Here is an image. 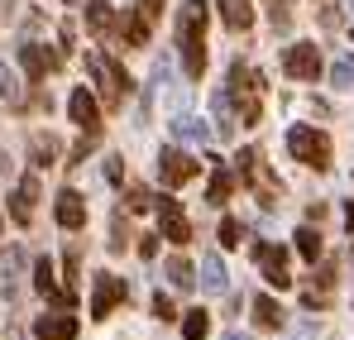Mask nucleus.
<instances>
[{"label": "nucleus", "mask_w": 354, "mask_h": 340, "mask_svg": "<svg viewBox=\"0 0 354 340\" xmlns=\"http://www.w3.org/2000/svg\"><path fill=\"white\" fill-rule=\"evenodd\" d=\"M177 48H182V67L187 77L206 72V0H187L177 15Z\"/></svg>", "instance_id": "f257e3e1"}, {"label": "nucleus", "mask_w": 354, "mask_h": 340, "mask_svg": "<svg viewBox=\"0 0 354 340\" xmlns=\"http://www.w3.org/2000/svg\"><path fill=\"white\" fill-rule=\"evenodd\" d=\"M230 101L239 106V125H259V115H263V82H259V72L249 67V62H235L230 67Z\"/></svg>", "instance_id": "f03ea898"}, {"label": "nucleus", "mask_w": 354, "mask_h": 340, "mask_svg": "<svg viewBox=\"0 0 354 340\" xmlns=\"http://www.w3.org/2000/svg\"><path fill=\"white\" fill-rule=\"evenodd\" d=\"M86 72L96 77V87H101V101L115 111V106H124V96H129V77H124V67H120L115 57L106 53H86Z\"/></svg>", "instance_id": "7ed1b4c3"}, {"label": "nucleus", "mask_w": 354, "mask_h": 340, "mask_svg": "<svg viewBox=\"0 0 354 340\" xmlns=\"http://www.w3.org/2000/svg\"><path fill=\"white\" fill-rule=\"evenodd\" d=\"M288 154L306 168H330V139L311 125H292L288 129Z\"/></svg>", "instance_id": "20e7f679"}, {"label": "nucleus", "mask_w": 354, "mask_h": 340, "mask_svg": "<svg viewBox=\"0 0 354 340\" xmlns=\"http://www.w3.org/2000/svg\"><path fill=\"white\" fill-rule=\"evenodd\" d=\"M239 177L249 182V192H254L263 206H273V202H278V192H283V187H278V177L268 172V163H263V154H259V149H239Z\"/></svg>", "instance_id": "39448f33"}, {"label": "nucleus", "mask_w": 354, "mask_h": 340, "mask_svg": "<svg viewBox=\"0 0 354 340\" xmlns=\"http://www.w3.org/2000/svg\"><path fill=\"white\" fill-rule=\"evenodd\" d=\"M158 15H163V0H139L134 15L124 19V48H144V44H149V29H153Z\"/></svg>", "instance_id": "423d86ee"}, {"label": "nucleus", "mask_w": 354, "mask_h": 340, "mask_svg": "<svg viewBox=\"0 0 354 340\" xmlns=\"http://www.w3.org/2000/svg\"><path fill=\"white\" fill-rule=\"evenodd\" d=\"M254 264L259 274L273 287H292V274H288V249L283 244H254Z\"/></svg>", "instance_id": "0eeeda50"}, {"label": "nucleus", "mask_w": 354, "mask_h": 340, "mask_svg": "<svg viewBox=\"0 0 354 340\" xmlns=\"http://www.w3.org/2000/svg\"><path fill=\"white\" fill-rule=\"evenodd\" d=\"M124 297H129V287L120 283L115 274H96V287H91V316H96V321H106Z\"/></svg>", "instance_id": "6e6552de"}, {"label": "nucleus", "mask_w": 354, "mask_h": 340, "mask_svg": "<svg viewBox=\"0 0 354 340\" xmlns=\"http://www.w3.org/2000/svg\"><path fill=\"white\" fill-rule=\"evenodd\" d=\"M201 172V163L192 159V154H182V149H163L158 154V177H163V187H182V182H192Z\"/></svg>", "instance_id": "1a4fd4ad"}, {"label": "nucleus", "mask_w": 354, "mask_h": 340, "mask_svg": "<svg viewBox=\"0 0 354 340\" xmlns=\"http://www.w3.org/2000/svg\"><path fill=\"white\" fill-rule=\"evenodd\" d=\"M283 72H288L292 82H316V72H321L316 44H292V48L283 53Z\"/></svg>", "instance_id": "9d476101"}, {"label": "nucleus", "mask_w": 354, "mask_h": 340, "mask_svg": "<svg viewBox=\"0 0 354 340\" xmlns=\"http://www.w3.org/2000/svg\"><path fill=\"white\" fill-rule=\"evenodd\" d=\"M34 202H39V177H19L15 182V197H10V221L15 226H29L34 221Z\"/></svg>", "instance_id": "9b49d317"}, {"label": "nucleus", "mask_w": 354, "mask_h": 340, "mask_svg": "<svg viewBox=\"0 0 354 340\" xmlns=\"http://www.w3.org/2000/svg\"><path fill=\"white\" fill-rule=\"evenodd\" d=\"M67 111H72V120H77L86 134H96V129H101V106H96V96H91L86 87H77V91L67 96Z\"/></svg>", "instance_id": "f8f14e48"}, {"label": "nucleus", "mask_w": 354, "mask_h": 340, "mask_svg": "<svg viewBox=\"0 0 354 340\" xmlns=\"http://www.w3.org/2000/svg\"><path fill=\"white\" fill-rule=\"evenodd\" d=\"M158 226H163V235H168L173 244H187V240H192V221L182 216V206H177L173 197L158 202Z\"/></svg>", "instance_id": "ddd939ff"}, {"label": "nucleus", "mask_w": 354, "mask_h": 340, "mask_svg": "<svg viewBox=\"0 0 354 340\" xmlns=\"http://www.w3.org/2000/svg\"><path fill=\"white\" fill-rule=\"evenodd\" d=\"M53 216H58V226L62 230H82L86 226V197L82 192H58V206H53Z\"/></svg>", "instance_id": "4468645a"}, {"label": "nucleus", "mask_w": 354, "mask_h": 340, "mask_svg": "<svg viewBox=\"0 0 354 340\" xmlns=\"http://www.w3.org/2000/svg\"><path fill=\"white\" fill-rule=\"evenodd\" d=\"M19 62H24L29 82H44V77L58 67V53H48L44 44H24V48H19Z\"/></svg>", "instance_id": "2eb2a0df"}, {"label": "nucleus", "mask_w": 354, "mask_h": 340, "mask_svg": "<svg viewBox=\"0 0 354 340\" xmlns=\"http://www.w3.org/2000/svg\"><path fill=\"white\" fill-rule=\"evenodd\" d=\"M34 287H39L48 302H58V307H72V302H77L72 292H62V287H58V278H53V259H48V254L34 264Z\"/></svg>", "instance_id": "dca6fc26"}, {"label": "nucleus", "mask_w": 354, "mask_h": 340, "mask_svg": "<svg viewBox=\"0 0 354 340\" xmlns=\"http://www.w3.org/2000/svg\"><path fill=\"white\" fill-rule=\"evenodd\" d=\"M34 340H77V321L62 316V312H48L34 321Z\"/></svg>", "instance_id": "f3484780"}, {"label": "nucleus", "mask_w": 354, "mask_h": 340, "mask_svg": "<svg viewBox=\"0 0 354 340\" xmlns=\"http://www.w3.org/2000/svg\"><path fill=\"white\" fill-rule=\"evenodd\" d=\"M86 29H91L96 39H106V34L115 29V5H111V0H91V5H86Z\"/></svg>", "instance_id": "a211bd4d"}, {"label": "nucleus", "mask_w": 354, "mask_h": 340, "mask_svg": "<svg viewBox=\"0 0 354 340\" xmlns=\"http://www.w3.org/2000/svg\"><path fill=\"white\" fill-rule=\"evenodd\" d=\"M221 19H225V29L244 34V29L254 24V5H249V0H221Z\"/></svg>", "instance_id": "6ab92c4d"}, {"label": "nucleus", "mask_w": 354, "mask_h": 340, "mask_svg": "<svg viewBox=\"0 0 354 340\" xmlns=\"http://www.w3.org/2000/svg\"><path fill=\"white\" fill-rule=\"evenodd\" d=\"M173 134L187 139V144H206V139H211V125L196 120V115H173Z\"/></svg>", "instance_id": "aec40b11"}, {"label": "nucleus", "mask_w": 354, "mask_h": 340, "mask_svg": "<svg viewBox=\"0 0 354 340\" xmlns=\"http://www.w3.org/2000/svg\"><path fill=\"white\" fill-rule=\"evenodd\" d=\"M201 287H206V292H225V287H230L221 254H206V259H201Z\"/></svg>", "instance_id": "412c9836"}, {"label": "nucleus", "mask_w": 354, "mask_h": 340, "mask_svg": "<svg viewBox=\"0 0 354 340\" xmlns=\"http://www.w3.org/2000/svg\"><path fill=\"white\" fill-rule=\"evenodd\" d=\"M230 192H235V172H230V168H216V172H211V187H206V202H211V206H225V202H230Z\"/></svg>", "instance_id": "4be33fe9"}, {"label": "nucleus", "mask_w": 354, "mask_h": 340, "mask_svg": "<svg viewBox=\"0 0 354 340\" xmlns=\"http://www.w3.org/2000/svg\"><path fill=\"white\" fill-rule=\"evenodd\" d=\"M254 321H259L263 331H278V326H283L288 316H283V307H278L273 297H259V302H254Z\"/></svg>", "instance_id": "5701e85b"}, {"label": "nucleus", "mask_w": 354, "mask_h": 340, "mask_svg": "<svg viewBox=\"0 0 354 340\" xmlns=\"http://www.w3.org/2000/svg\"><path fill=\"white\" fill-rule=\"evenodd\" d=\"M163 274H168V283H173V287H182V292H187V287L196 283V269H192V264H187L182 254H173V259L163 264Z\"/></svg>", "instance_id": "b1692460"}, {"label": "nucleus", "mask_w": 354, "mask_h": 340, "mask_svg": "<svg viewBox=\"0 0 354 340\" xmlns=\"http://www.w3.org/2000/svg\"><path fill=\"white\" fill-rule=\"evenodd\" d=\"M216 134L230 139L235 134V115H230V91H216Z\"/></svg>", "instance_id": "393cba45"}, {"label": "nucleus", "mask_w": 354, "mask_h": 340, "mask_svg": "<svg viewBox=\"0 0 354 340\" xmlns=\"http://www.w3.org/2000/svg\"><path fill=\"white\" fill-rule=\"evenodd\" d=\"M297 254L316 264V254H321V230H311V226H301V230H297Z\"/></svg>", "instance_id": "a878e982"}, {"label": "nucleus", "mask_w": 354, "mask_h": 340, "mask_svg": "<svg viewBox=\"0 0 354 340\" xmlns=\"http://www.w3.org/2000/svg\"><path fill=\"white\" fill-rule=\"evenodd\" d=\"M53 159H58V139H53V134H34V163L48 168Z\"/></svg>", "instance_id": "bb28decb"}, {"label": "nucleus", "mask_w": 354, "mask_h": 340, "mask_svg": "<svg viewBox=\"0 0 354 340\" xmlns=\"http://www.w3.org/2000/svg\"><path fill=\"white\" fill-rule=\"evenodd\" d=\"M206 331H211V316H206V312H187L182 336H187V340H206Z\"/></svg>", "instance_id": "cd10ccee"}, {"label": "nucleus", "mask_w": 354, "mask_h": 340, "mask_svg": "<svg viewBox=\"0 0 354 340\" xmlns=\"http://www.w3.org/2000/svg\"><path fill=\"white\" fill-rule=\"evenodd\" d=\"M19 101V82L10 72V62H0V106H15Z\"/></svg>", "instance_id": "c85d7f7f"}, {"label": "nucleus", "mask_w": 354, "mask_h": 340, "mask_svg": "<svg viewBox=\"0 0 354 340\" xmlns=\"http://www.w3.org/2000/svg\"><path fill=\"white\" fill-rule=\"evenodd\" d=\"M239 240H244V226H239L235 216H225V221H221V244H225V249H239Z\"/></svg>", "instance_id": "c756f323"}, {"label": "nucleus", "mask_w": 354, "mask_h": 340, "mask_svg": "<svg viewBox=\"0 0 354 340\" xmlns=\"http://www.w3.org/2000/svg\"><path fill=\"white\" fill-rule=\"evenodd\" d=\"M330 77H335V87H354V57H335V67H330Z\"/></svg>", "instance_id": "7c9ffc66"}, {"label": "nucleus", "mask_w": 354, "mask_h": 340, "mask_svg": "<svg viewBox=\"0 0 354 340\" xmlns=\"http://www.w3.org/2000/svg\"><path fill=\"white\" fill-rule=\"evenodd\" d=\"M124 244H129V226H124V216H120V211H115V221H111V249H115V254H120Z\"/></svg>", "instance_id": "2f4dec72"}, {"label": "nucleus", "mask_w": 354, "mask_h": 340, "mask_svg": "<svg viewBox=\"0 0 354 340\" xmlns=\"http://www.w3.org/2000/svg\"><path fill=\"white\" fill-rule=\"evenodd\" d=\"M153 316H158V321H173V316H177V307L168 302V297H163V292L153 297Z\"/></svg>", "instance_id": "473e14b6"}, {"label": "nucleus", "mask_w": 354, "mask_h": 340, "mask_svg": "<svg viewBox=\"0 0 354 340\" xmlns=\"http://www.w3.org/2000/svg\"><path fill=\"white\" fill-rule=\"evenodd\" d=\"M149 206V187H129V211H144Z\"/></svg>", "instance_id": "72a5a7b5"}, {"label": "nucleus", "mask_w": 354, "mask_h": 340, "mask_svg": "<svg viewBox=\"0 0 354 340\" xmlns=\"http://www.w3.org/2000/svg\"><path fill=\"white\" fill-rule=\"evenodd\" d=\"M345 221H350V235H354V202L345 206Z\"/></svg>", "instance_id": "f704fd0d"}, {"label": "nucleus", "mask_w": 354, "mask_h": 340, "mask_svg": "<svg viewBox=\"0 0 354 340\" xmlns=\"http://www.w3.org/2000/svg\"><path fill=\"white\" fill-rule=\"evenodd\" d=\"M225 340H249V336H239V331H230V336H225Z\"/></svg>", "instance_id": "c9c22d12"}, {"label": "nucleus", "mask_w": 354, "mask_h": 340, "mask_svg": "<svg viewBox=\"0 0 354 340\" xmlns=\"http://www.w3.org/2000/svg\"><path fill=\"white\" fill-rule=\"evenodd\" d=\"M345 5H350V10H354V0H345Z\"/></svg>", "instance_id": "e433bc0d"}]
</instances>
